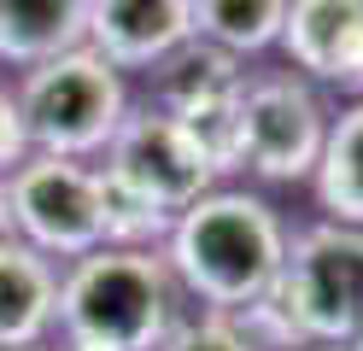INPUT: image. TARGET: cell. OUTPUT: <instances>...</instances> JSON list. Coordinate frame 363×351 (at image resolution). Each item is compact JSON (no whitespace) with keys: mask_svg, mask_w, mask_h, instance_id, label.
<instances>
[{"mask_svg":"<svg viewBox=\"0 0 363 351\" xmlns=\"http://www.w3.org/2000/svg\"><path fill=\"white\" fill-rule=\"evenodd\" d=\"M158 257L182 299H194L199 311L235 316L276 287L287 257V223L264 194L211 187L170 223V240L158 246Z\"/></svg>","mask_w":363,"mask_h":351,"instance_id":"cell-1","label":"cell"},{"mask_svg":"<svg viewBox=\"0 0 363 351\" xmlns=\"http://www.w3.org/2000/svg\"><path fill=\"white\" fill-rule=\"evenodd\" d=\"M182 322V293L158 252L100 246L59 269L53 328L82 351H158Z\"/></svg>","mask_w":363,"mask_h":351,"instance_id":"cell-2","label":"cell"},{"mask_svg":"<svg viewBox=\"0 0 363 351\" xmlns=\"http://www.w3.org/2000/svg\"><path fill=\"white\" fill-rule=\"evenodd\" d=\"M12 100H18V117H24L35 158L94 164L129 111V88L100 53L77 47V53H65L41 70H24Z\"/></svg>","mask_w":363,"mask_h":351,"instance_id":"cell-3","label":"cell"},{"mask_svg":"<svg viewBox=\"0 0 363 351\" xmlns=\"http://www.w3.org/2000/svg\"><path fill=\"white\" fill-rule=\"evenodd\" d=\"M269 293L281 299L305 345H352V334L363 328V228H293Z\"/></svg>","mask_w":363,"mask_h":351,"instance_id":"cell-4","label":"cell"},{"mask_svg":"<svg viewBox=\"0 0 363 351\" xmlns=\"http://www.w3.org/2000/svg\"><path fill=\"white\" fill-rule=\"evenodd\" d=\"M328 106L293 70H246L240 88V170L258 182H311L328 140Z\"/></svg>","mask_w":363,"mask_h":351,"instance_id":"cell-5","label":"cell"},{"mask_svg":"<svg viewBox=\"0 0 363 351\" xmlns=\"http://www.w3.org/2000/svg\"><path fill=\"white\" fill-rule=\"evenodd\" d=\"M6 211L12 240L41 252L48 264H77V257L106 246L100 228V170L71 158H30L6 176Z\"/></svg>","mask_w":363,"mask_h":351,"instance_id":"cell-6","label":"cell"},{"mask_svg":"<svg viewBox=\"0 0 363 351\" xmlns=\"http://www.w3.org/2000/svg\"><path fill=\"white\" fill-rule=\"evenodd\" d=\"M100 170L111 182H123L129 194H141L147 205H158L164 217H182L194 199L211 194V170L199 164V152L188 147V135H182L164 111L152 106H135L123 111L118 135H111V147L100 152Z\"/></svg>","mask_w":363,"mask_h":351,"instance_id":"cell-7","label":"cell"},{"mask_svg":"<svg viewBox=\"0 0 363 351\" xmlns=\"http://www.w3.org/2000/svg\"><path fill=\"white\" fill-rule=\"evenodd\" d=\"M287 70L311 88H340L363 100V0H287L281 23Z\"/></svg>","mask_w":363,"mask_h":351,"instance_id":"cell-8","label":"cell"},{"mask_svg":"<svg viewBox=\"0 0 363 351\" xmlns=\"http://www.w3.org/2000/svg\"><path fill=\"white\" fill-rule=\"evenodd\" d=\"M88 6V53L111 70H152L194 35L188 0H82Z\"/></svg>","mask_w":363,"mask_h":351,"instance_id":"cell-9","label":"cell"},{"mask_svg":"<svg viewBox=\"0 0 363 351\" xmlns=\"http://www.w3.org/2000/svg\"><path fill=\"white\" fill-rule=\"evenodd\" d=\"M53 304L59 264L6 240L0 246V351H41V340L53 334Z\"/></svg>","mask_w":363,"mask_h":351,"instance_id":"cell-10","label":"cell"},{"mask_svg":"<svg viewBox=\"0 0 363 351\" xmlns=\"http://www.w3.org/2000/svg\"><path fill=\"white\" fill-rule=\"evenodd\" d=\"M77 47H88L82 0H0V65L41 70Z\"/></svg>","mask_w":363,"mask_h":351,"instance_id":"cell-11","label":"cell"},{"mask_svg":"<svg viewBox=\"0 0 363 351\" xmlns=\"http://www.w3.org/2000/svg\"><path fill=\"white\" fill-rule=\"evenodd\" d=\"M147 77H152V100L147 106L176 117V111H194V106H211V100H235L246 88V65L188 35L170 59H158Z\"/></svg>","mask_w":363,"mask_h":351,"instance_id":"cell-12","label":"cell"},{"mask_svg":"<svg viewBox=\"0 0 363 351\" xmlns=\"http://www.w3.org/2000/svg\"><path fill=\"white\" fill-rule=\"evenodd\" d=\"M311 194L323 205V223L363 228V100L328 117V140L311 170Z\"/></svg>","mask_w":363,"mask_h":351,"instance_id":"cell-13","label":"cell"},{"mask_svg":"<svg viewBox=\"0 0 363 351\" xmlns=\"http://www.w3.org/2000/svg\"><path fill=\"white\" fill-rule=\"evenodd\" d=\"M188 18H194V41L246 65L252 53L281 41L287 0H188Z\"/></svg>","mask_w":363,"mask_h":351,"instance_id":"cell-14","label":"cell"},{"mask_svg":"<svg viewBox=\"0 0 363 351\" xmlns=\"http://www.w3.org/2000/svg\"><path fill=\"white\" fill-rule=\"evenodd\" d=\"M170 223L176 217H164L158 205H147L141 194H129L123 182H111L100 170V228H106V246H118V252H158L170 240Z\"/></svg>","mask_w":363,"mask_h":351,"instance_id":"cell-15","label":"cell"},{"mask_svg":"<svg viewBox=\"0 0 363 351\" xmlns=\"http://www.w3.org/2000/svg\"><path fill=\"white\" fill-rule=\"evenodd\" d=\"M170 123L188 135V147L199 152V164L211 170V182L223 187V176L240 170V94L235 100H211L194 111H176Z\"/></svg>","mask_w":363,"mask_h":351,"instance_id":"cell-16","label":"cell"},{"mask_svg":"<svg viewBox=\"0 0 363 351\" xmlns=\"http://www.w3.org/2000/svg\"><path fill=\"white\" fill-rule=\"evenodd\" d=\"M158 351H252L240 340V328L229 322V316H217V311H182V322L164 334V345Z\"/></svg>","mask_w":363,"mask_h":351,"instance_id":"cell-17","label":"cell"},{"mask_svg":"<svg viewBox=\"0 0 363 351\" xmlns=\"http://www.w3.org/2000/svg\"><path fill=\"white\" fill-rule=\"evenodd\" d=\"M30 135H24V117H18V100H12V88L0 94V176H12L18 164H30Z\"/></svg>","mask_w":363,"mask_h":351,"instance_id":"cell-18","label":"cell"},{"mask_svg":"<svg viewBox=\"0 0 363 351\" xmlns=\"http://www.w3.org/2000/svg\"><path fill=\"white\" fill-rule=\"evenodd\" d=\"M12 240V211H6V176H0V246Z\"/></svg>","mask_w":363,"mask_h":351,"instance_id":"cell-19","label":"cell"},{"mask_svg":"<svg viewBox=\"0 0 363 351\" xmlns=\"http://www.w3.org/2000/svg\"><path fill=\"white\" fill-rule=\"evenodd\" d=\"M346 351H363V328H357V334H352V345H346Z\"/></svg>","mask_w":363,"mask_h":351,"instance_id":"cell-20","label":"cell"},{"mask_svg":"<svg viewBox=\"0 0 363 351\" xmlns=\"http://www.w3.org/2000/svg\"><path fill=\"white\" fill-rule=\"evenodd\" d=\"M311 351H346V345H311Z\"/></svg>","mask_w":363,"mask_h":351,"instance_id":"cell-21","label":"cell"},{"mask_svg":"<svg viewBox=\"0 0 363 351\" xmlns=\"http://www.w3.org/2000/svg\"><path fill=\"white\" fill-rule=\"evenodd\" d=\"M59 351H82V345H59Z\"/></svg>","mask_w":363,"mask_h":351,"instance_id":"cell-22","label":"cell"},{"mask_svg":"<svg viewBox=\"0 0 363 351\" xmlns=\"http://www.w3.org/2000/svg\"><path fill=\"white\" fill-rule=\"evenodd\" d=\"M0 94H6V82H0Z\"/></svg>","mask_w":363,"mask_h":351,"instance_id":"cell-23","label":"cell"}]
</instances>
